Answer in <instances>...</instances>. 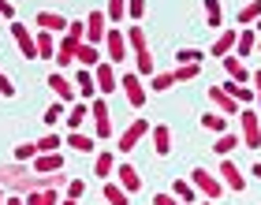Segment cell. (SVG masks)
Masks as SVG:
<instances>
[{
  "mask_svg": "<svg viewBox=\"0 0 261 205\" xmlns=\"http://www.w3.org/2000/svg\"><path fill=\"white\" fill-rule=\"evenodd\" d=\"M0 187L8 190V194H19V198H27V194H34V190H45V175H38L34 168H27V164H4L0 168Z\"/></svg>",
  "mask_w": 261,
  "mask_h": 205,
  "instance_id": "obj_1",
  "label": "cell"
},
{
  "mask_svg": "<svg viewBox=\"0 0 261 205\" xmlns=\"http://www.w3.org/2000/svg\"><path fill=\"white\" fill-rule=\"evenodd\" d=\"M127 45L135 53V71L153 79V53H149V41H146V27H138V22L127 27Z\"/></svg>",
  "mask_w": 261,
  "mask_h": 205,
  "instance_id": "obj_2",
  "label": "cell"
},
{
  "mask_svg": "<svg viewBox=\"0 0 261 205\" xmlns=\"http://www.w3.org/2000/svg\"><path fill=\"white\" fill-rule=\"evenodd\" d=\"M191 183L198 187V194L205 198V201H217L220 194H224V183H220V175L217 172H209V168H191Z\"/></svg>",
  "mask_w": 261,
  "mask_h": 205,
  "instance_id": "obj_3",
  "label": "cell"
},
{
  "mask_svg": "<svg viewBox=\"0 0 261 205\" xmlns=\"http://www.w3.org/2000/svg\"><path fill=\"white\" fill-rule=\"evenodd\" d=\"M239 123H243V149H261V112L257 108H243L239 112Z\"/></svg>",
  "mask_w": 261,
  "mask_h": 205,
  "instance_id": "obj_4",
  "label": "cell"
},
{
  "mask_svg": "<svg viewBox=\"0 0 261 205\" xmlns=\"http://www.w3.org/2000/svg\"><path fill=\"white\" fill-rule=\"evenodd\" d=\"M120 90H123V97L130 108H142L149 97V90H146V82H142L138 71H123V79H120Z\"/></svg>",
  "mask_w": 261,
  "mask_h": 205,
  "instance_id": "obj_5",
  "label": "cell"
},
{
  "mask_svg": "<svg viewBox=\"0 0 261 205\" xmlns=\"http://www.w3.org/2000/svg\"><path fill=\"white\" fill-rule=\"evenodd\" d=\"M90 119H93V138H112V112L105 97L90 101Z\"/></svg>",
  "mask_w": 261,
  "mask_h": 205,
  "instance_id": "obj_6",
  "label": "cell"
},
{
  "mask_svg": "<svg viewBox=\"0 0 261 205\" xmlns=\"http://www.w3.org/2000/svg\"><path fill=\"white\" fill-rule=\"evenodd\" d=\"M11 38H15V45H19V53H22V60H41L38 56V34H34L27 22H11Z\"/></svg>",
  "mask_w": 261,
  "mask_h": 205,
  "instance_id": "obj_7",
  "label": "cell"
},
{
  "mask_svg": "<svg viewBox=\"0 0 261 205\" xmlns=\"http://www.w3.org/2000/svg\"><path fill=\"white\" fill-rule=\"evenodd\" d=\"M127 53H130V45H127V30L109 27V38H105V56H109V64H123Z\"/></svg>",
  "mask_w": 261,
  "mask_h": 205,
  "instance_id": "obj_8",
  "label": "cell"
},
{
  "mask_svg": "<svg viewBox=\"0 0 261 205\" xmlns=\"http://www.w3.org/2000/svg\"><path fill=\"white\" fill-rule=\"evenodd\" d=\"M45 82H49V90L56 93V101H64V105H75V101H79V86L64 75V71H53Z\"/></svg>",
  "mask_w": 261,
  "mask_h": 205,
  "instance_id": "obj_9",
  "label": "cell"
},
{
  "mask_svg": "<svg viewBox=\"0 0 261 205\" xmlns=\"http://www.w3.org/2000/svg\"><path fill=\"white\" fill-rule=\"evenodd\" d=\"M105 38H109V15L93 8L90 15H86V41L101 49V45H105Z\"/></svg>",
  "mask_w": 261,
  "mask_h": 205,
  "instance_id": "obj_10",
  "label": "cell"
},
{
  "mask_svg": "<svg viewBox=\"0 0 261 205\" xmlns=\"http://www.w3.org/2000/svg\"><path fill=\"white\" fill-rule=\"evenodd\" d=\"M209 105L217 108L220 116H239V112H243V105L235 101V97H231V93L224 90V86H209Z\"/></svg>",
  "mask_w": 261,
  "mask_h": 205,
  "instance_id": "obj_11",
  "label": "cell"
},
{
  "mask_svg": "<svg viewBox=\"0 0 261 205\" xmlns=\"http://www.w3.org/2000/svg\"><path fill=\"white\" fill-rule=\"evenodd\" d=\"M217 175H220V183L228 187V190H239V194L246 190V175H243V168H239V164H231L228 157H224V161H220Z\"/></svg>",
  "mask_w": 261,
  "mask_h": 205,
  "instance_id": "obj_12",
  "label": "cell"
},
{
  "mask_svg": "<svg viewBox=\"0 0 261 205\" xmlns=\"http://www.w3.org/2000/svg\"><path fill=\"white\" fill-rule=\"evenodd\" d=\"M149 131H153V127H149V119H135V123H127V127H123V135H120V149L130 153L142 138L149 135Z\"/></svg>",
  "mask_w": 261,
  "mask_h": 205,
  "instance_id": "obj_13",
  "label": "cell"
},
{
  "mask_svg": "<svg viewBox=\"0 0 261 205\" xmlns=\"http://www.w3.org/2000/svg\"><path fill=\"white\" fill-rule=\"evenodd\" d=\"M93 79H97V93L105 97V93H116L120 90V75H116V64H97V71H93Z\"/></svg>",
  "mask_w": 261,
  "mask_h": 205,
  "instance_id": "obj_14",
  "label": "cell"
},
{
  "mask_svg": "<svg viewBox=\"0 0 261 205\" xmlns=\"http://www.w3.org/2000/svg\"><path fill=\"white\" fill-rule=\"evenodd\" d=\"M34 172H38V175H56V172H67L64 153H38V157H34Z\"/></svg>",
  "mask_w": 261,
  "mask_h": 205,
  "instance_id": "obj_15",
  "label": "cell"
},
{
  "mask_svg": "<svg viewBox=\"0 0 261 205\" xmlns=\"http://www.w3.org/2000/svg\"><path fill=\"white\" fill-rule=\"evenodd\" d=\"M34 27L49 30V34H67L71 19H67V15H60V11H38V15H34Z\"/></svg>",
  "mask_w": 261,
  "mask_h": 205,
  "instance_id": "obj_16",
  "label": "cell"
},
{
  "mask_svg": "<svg viewBox=\"0 0 261 205\" xmlns=\"http://www.w3.org/2000/svg\"><path fill=\"white\" fill-rule=\"evenodd\" d=\"M75 86H79V101H93V97H101V93H97V79H93V71H90V67H79Z\"/></svg>",
  "mask_w": 261,
  "mask_h": 205,
  "instance_id": "obj_17",
  "label": "cell"
},
{
  "mask_svg": "<svg viewBox=\"0 0 261 205\" xmlns=\"http://www.w3.org/2000/svg\"><path fill=\"white\" fill-rule=\"evenodd\" d=\"M224 71H228V79H231V82H243V86L254 79V71L246 67V64H243V56H235V53H231V56H224Z\"/></svg>",
  "mask_w": 261,
  "mask_h": 205,
  "instance_id": "obj_18",
  "label": "cell"
},
{
  "mask_svg": "<svg viewBox=\"0 0 261 205\" xmlns=\"http://www.w3.org/2000/svg\"><path fill=\"white\" fill-rule=\"evenodd\" d=\"M116 168H120V161H116V153L101 149L97 157H93V179H109V175H116Z\"/></svg>",
  "mask_w": 261,
  "mask_h": 205,
  "instance_id": "obj_19",
  "label": "cell"
},
{
  "mask_svg": "<svg viewBox=\"0 0 261 205\" xmlns=\"http://www.w3.org/2000/svg\"><path fill=\"white\" fill-rule=\"evenodd\" d=\"M101 56H105V53L97 49V45L82 41V45H79V53H75V64H79V67H90V71H97V64H105Z\"/></svg>",
  "mask_w": 261,
  "mask_h": 205,
  "instance_id": "obj_20",
  "label": "cell"
},
{
  "mask_svg": "<svg viewBox=\"0 0 261 205\" xmlns=\"http://www.w3.org/2000/svg\"><path fill=\"white\" fill-rule=\"evenodd\" d=\"M79 45H82V41H75V38H67V34H64L60 49H56V71H67L71 64H75V53H79Z\"/></svg>",
  "mask_w": 261,
  "mask_h": 205,
  "instance_id": "obj_21",
  "label": "cell"
},
{
  "mask_svg": "<svg viewBox=\"0 0 261 205\" xmlns=\"http://www.w3.org/2000/svg\"><path fill=\"white\" fill-rule=\"evenodd\" d=\"M257 41H261L257 30H254V27H243V30H239V41H235V56H243V60L254 56V53H257Z\"/></svg>",
  "mask_w": 261,
  "mask_h": 205,
  "instance_id": "obj_22",
  "label": "cell"
},
{
  "mask_svg": "<svg viewBox=\"0 0 261 205\" xmlns=\"http://www.w3.org/2000/svg\"><path fill=\"white\" fill-rule=\"evenodd\" d=\"M172 194L179 198L183 205H198V201H201V194H198V187L191 183V179H183V175H179V179H175V183H172Z\"/></svg>",
  "mask_w": 261,
  "mask_h": 205,
  "instance_id": "obj_23",
  "label": "cell"
},
{
  "mask_svg": "<svg viewBox=\"0 0 261 205\" xmlns=\"http://www.w3.org/2000/svg\"><path fill=\"white\" fill-rule=\"evenodd\" d=\"M149 135H153V153H157V157H168L172 153V131L164 123H153Z\"/></svg>",
  "mask_w": 261,
  "mask_h": 205,
  "instance_id": "obj_24",
  "label": "cell"
},
{
  "mask_svg": "<svg viewBox=\"0 0 261 205\" xmlns=\"http://www.w3.org/2000/svg\"><path fill=\"white\" fill-rule=\"evenodd\" d=\"M235 41H239V30H220L217 34V41H213V56H231L235 53Z\"/></svg>",
  "mask_w": 261,
  "mask_h": 205,
  "instance_id": "obj_25",
  "label": "cell"
},
{
  "mask_svg": "<svg viewBox=\"0 0 261 205\" xmlns=\"http://www.w3.org/2000/svg\"><path fill=\"white\" fill-rule=\"evenodd\" d=\"M224 90H228V93H231V97L239 101L243 108L257 105V93H254V86H243V82H231V79H228V82H224Z\"/></svg>",
  "mask_w": 261,
  "mask_h": 205,
  "instance_id": "obj_26",
  "label": "cell"
},
{
  "mask_svg": "<svg viewBox=\"0 0 261 205\" xmlns=\"http://www.w3.org/2000/svg\"><path fill=\"white\" fill-rule=\"evenodd\" d=\"M64 119H67V131H82V123L90 119V101H75Z\"/></svg>",
  "mask_w": 261,
  "mask_h": 205,
  "instance_id": "obj_27",
  "label": "cell"
},
{
  "mask_svg": "<svg viewBox=\"0 0 261 205\" xmlns=\"http://www.w3.org/2000/svg\"><path fill=\"white\" fill-rule=\"evenodd\" d=\"M116 175H120V187L127 190V194H135V190L142 187V175H138V168H135V164H127V161H123L120 168H116Z\"/></svg>",
  "mask_w": 261,
  "mask_h": 205,
  "instance_id": "obj_28",
  "label": "cell"
},
{
  "mask_svg": "<svg viewBox=\"0 0 261 205\" xmlns=\"http://www.w3.org/2000/svg\"><path fill=\"white\" fill-rule=\"evenodd\" d=\"M64 146H71L75 153H86V157L97 149V146H93V138H90V135H82V131H67V135H64Z\"/></svg>",
  "mask_w": 261,
  "mask_h": 205,
  "instance_id": "obj_29",
  "label": "cell"
},
{
  "mask_svg": "<svg viewBox=\"0 0 261 205\" xmlns=\"http://www.w3.org/2000/svg\"><path fill=\"white\" fill-rule=\"evenodd\" d=\"M56 49H60V41H56L49 30H38V56L41 60H56Z\"/></svg>",
  "mask_w": 261,
  "mask_h": 205,
  "instance_id": "obj_30",
  "label": "cell"
},
{
  "mask_svg": "<svg viewBox=\"0 0 261 205\" xmlns=\"http://www.w3.org/2000/svg\"><path fill=\"white\" fill-rule=\"evenodd\" d=\"M257 19H261V0H246L239 8V27H254Z\"/></svg>",
  "mask_w": 261,
  "mask_h": 205,
  "instance_id": "obj_31",
  "label": "cell"
},
{
  "mask_svg": "<svg viewBox=\"0 0 261 205\" xmlns=\"http://www.w3.org/2000/svg\"><path fill=\"white\" fill-rule=\"evenodd\" d=\"M172 86H175V71H153V79H149V90L153 93H164Z\"/></svg>",
  "mask_w": 261,
  "mask_h": 205,
  "instance_id": "obj_32",
  "label": "cell"
},
{
  "mask_svg": "<svg viewBox=\"0 0 261 205\" xmlns=\"http://www.w3.org/2000/svg\"><path fill=\"white\" fill-rule=\"evenodd\" d=\"M201 127L213 131V135H228V119H224V116L217 112V108H213L209 116H201Z\"/></svg>",
  "mask_w": 261,
  "mask_h": 205,
  "instance_id": "obj_33",
  "label": "cell"
},
{
  "mask_svg": "<svg viewBox=\"0 0 261 205\" xmlns=\"http://www.w3.org/2000/svg\"><path fill=\"white\" fill-rule=\"evenodd\" d=\"M239 146H243V138H239V135H217V146H213V149H217L220 157H231Z\"/></svg>",
  "mask_w": 261,
  "mask_h": 205,
  "instance_id": "obj_34",
  "label": "cell"
},
{
  "mask_svg": "<svg viewBox=\"0 0 261 205\" xmlns=\"http://www.w3.org/2000/svg\"><path fill=\"white\" fill-rule=\"evenodd\" d=\"M105 201H109V205H130V194L120 183H105Z\"/></svg>",
  "mask_w": 261,
  "mask_h": 205,
  "instance_id": "obj_35",
  "label": "cell"
},
{
  "mask_svg": "<svg viewBox=\"0 0 261 205\" xmlns=\"http://www.w3.org/2000/svg\"><path fill=\"white\" fill-rule=\"evenodd\" d=\"M27 205H60V190H34L27 194Z\"/></svg>",
  "mask_w": 261,
  "mask_h": 205,
  "instance_id": "obj_36",
  "label": "cell"
},
{
  "mask_svg": "<svg viewBox=\"0 0 261 205\" xmlns=\"http://www.w3.org/2000/svg\"><path fill=\"white\" fill-rule=\"evenodd\" d=\"M60 146H64V135H56V131L38 138V153H60Z\"/></svg>",
  "mask_w": 261,
  "mask_h": 205,
  "instance_id": "obj_37",
  "label": "cell"
},
{
  "mask_svg": "<svg viewBox=\"0 0 261 205\" xmlns=\"http://www.w3.org/2000/svg\"><path fill=\"white\" fill-rule=\"evenodd\" d=\"M123 11H127V0H109L105 15H109V22H112V27H120V22H123Z\"/></svg>",
  "mask_w": 261,
  "mask_h": 205,
  "instance_id": "obj_38",
  "label": "cell"
},
{
  "mask_svg": "<svg viewBox=\"0 0 261 205\" xmlns=\"http://www.w3.org/2000/svg\"><path fill=\"white\" fill-rule=\"evenodd\" d=\"M205 19H209V27H213V30H220V22H224L220 0H205Z\"/></svg>",
  "mask_w": 261,
  "mask_h": 205,
  "instance_id": "obj_39",
  "label": "cell"
},
{
  "mask_svg": "<svg viewBox=\"0 0 261 205\" xmlns=\"http://www.w3.org/2000/svg\"><path fill=\"white\" fill-rule=\"evenodd\" d=\"M175 60H179V67H187V64H201L205 53H201V49H179V53H175Z\"/></svg>",
  "mask_w": 261,
  "mask_h": 205,
  "instance_id": "obj_40",
  "label": "cell"
},
{
  "mask_svg": "<svg viewBox=\"0 0 261 205\" xmlns=\"http://www.w3.org/2000/svg\"><path fill=\"white\" fill-rule=\"evenodd\" d=\"M45 123H49V127H56V123H60V119H64V101H53L49 108H45Z\"/></svg>",
  "mask_w": 261,
  "mask_h": 205,
  "instance_id": "obj_41",
  "label": "cell"
},
{
  "mask_svg": "<svg viewBox=\"0 0 261 205\" xmlns=\"http://www.w3.org/2000/svg\"><path fill=\"white\" fill-rule=\"evenodd\" d=\"M34 157H38V142H22V146H15V161L19 164L34 161Z\"/></svg>",
  "mask_w": 261,
  "mask_h": 205,
  "instance_id": "obj_42",
  "label": "cell"
},
{
  "mask_svg": "<svg viewBox=\"0 0 261 205\" xmlns=\"http://www.w3.org/2000/svg\"><path fill=\"white\" fill-rule=\"evenodd\" d=\"M201 75V64H187V67H175V82H194Z\"/></svg>",
  "mask_w": 261,
  "mask_h": 205,
  "instance_id": "obj_43",
  "label": "cell"
},
{
  "mask_svg": "<svg viewBox=\"0 0 261 205\" xmlns=\"http://www.w3.org/2000/svg\"><path fill=\"white\" fill-rule=\"evenodd\" d=\"M146 8H149V4H146V0H127V15H130V19H135V22H138L142 15H146Z\"/></svg>",
  "mask_w": 261,
  "mask_h": 205,
  "instance_id": "obj_44",
  "label": "cell"
},
{
  "mask_svg": "<svg viewBox=\"0 0 261 205\" xmlns=\"http://www.w3.org/2000/svg\"><path fill=\"white\" fill-rule=\"evenodd\" d=\"M82 194H86V183H82V179H71V183H67V198H71V201H79Z\"/></svg>",
  "mask_w": 261,
  "mask_h": 205,
  "instance_id": "obj_45",
  "label": "cell"
},
{
  "mask_svg": "<svg viewBox=\"0 0 261 205\" xmlns=\"http://www.w3.org/2000/svg\"><path fill=\"white\" fill-rule=\"evenodd\" d=\"M153 205H183V201L175 198L172 190H161V194H153Z\"/></svg>",
  "mask_w": 261,
  "mask_h": 205,
  "instance_id": "obj_46",
  "label": "cell"
},
{
  "mask_svg": "<svg viewBox=\"0 0 261 205\" xmlns=\"http://www.w3.org/2000/svg\"><path fill=\"white\" fill-rule=\"evenodd\" d=\"M0 97H15V82H11L4 71H0Z\"/></svg>",
  "mask_w": 261,
  "mask_h": 205,
  "instance_id": "obj_47",
  "label": "cell"
},
{
  "mask_svg": "<svg viewBox=\"0 0 261 205\" xmlns=\"http://www.w3.org/2000/svg\"><path fill=\"white\" fill-rule=\"evenodd\" d=\"M0 19L15 22V8H11V0H0Z\"/></svg>",
  "mask_w": 261,
  "mask_h": 205,
  "instance_id": "obj_48",
  "label": "cell"
},
{
  "mask_svg": "<svg viewBox=\"0 0 261 205\" xmlns=\"http://www.w3.org/2000/svg\"><path fill=\"white\" fill-rule=\"evenodd\" d=\"M250 82H254V93H257V112H261V71H254V79H250Z\"/></svg>",
  "mask_w": 261,
  "mask_h": 205,
  "instance_id": "obj_49",
  "label": "cell"
},
{
  "mask_svg": "<svg viewBox=\"0 0 261 205\" xmlns=\"http://www.w3.org/2000/svg\"><path fill=\"white\" fill-rule=\"evenodd\" d=\"M4 205H27V198H19V194H8V201Z\"/></svg>",
  "mask_w": 261,
  "mask_h": 205,
  "instance_id": "obj_50",
  "label": "cell"
},
{
  "mask_svg": "<svg viewBox=\"0 0 261 205\" xmlns=\"http://www.w3.org/2000/svg\"><path fill=\"white\" fill-rule=\"evenodd\" d=\"M250 175H257V179H261V161H257V164L250 168Z\"/></svg>",
  "mask_w": 261,
  "mask_h": 205,
  "instance_id": "obj_51",
  "label": "cell"
},
{
  "mask_svg": "<svg viewBox=\"0 0 261 205\" xmlns=\"http://www.w3.org/2000/svg\"><path fill=\"white\" fill-rule=\"evenodd\" d=\"M60 205H79V201H71V198H64V201H60Z\"/></svg>",
  "mask_w": 261,
  "mask_h": 205,
  "instance_id": "obj_52",
  "label": "cell"
},
{
  "mask_svg": "<svg viewBox=\"0 0 261 205\" xmlns=\"http://www.w3.org/2000/svg\"><path fill=\"white\" fill-rule=\"evenodd\" d=\"M4 201H8V198H4V187H0V205H4Z\"/></svg>",
  "mask_w": 261,
  "mask_h": 205,
  "instance_id": "obj_53",
  "label": "cell"
},
{
  "mask_svg": "<svg viewBox=\"0 0 261 205\" xmlns=\"http://www.w3.org/2000/svg\"><path fill=\"white\" fill-rule=\"evenodd\" d=\"M254 30H257V34H261V19H257V22H254Z\"/></svg>",
  "mask_w": 261,
  "mask_h": 205,
  "instance_id": "obj_54",
  "label": "cell"
},
{
  "mask_svg": "<svg viewBox=\"0 0 261 205\" xmlns=\"http://www.w3.org/2000/svg\"><path fill=\"white\" fill-rule=\"evenodd\" d=\"M198 205H217V201H198Z\"/></svg>",
  "mask_w": 261,
  "mask_h": 205,
  "instance_id": "obj_55",
  "label": "cell"
},
{
  "mask_svg": "<svg viewBox=\"0 0 261 205\" xmlns=\"http://www.w3.org/2000/svg\"><path fill=\"white\" fill-rule=\"evenodd\" d=\"M257 53H261V41H257Z\"/></svg>",
  "mask_w": 261,
  "mask_h": 205,
  "instance_id": "obj_56",
  "label": "cell"
}]
</instances>
